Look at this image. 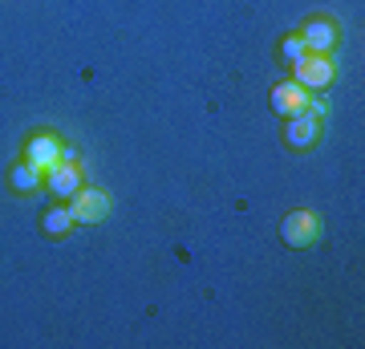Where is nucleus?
<instances>
[{
  "mask_svg": "<svg viewBox=\"0 0 365 349\" xmlns=\"http://www.w3.org/2000/svg\"><path fill=\"white\" fill-rule=\"evenodd\" d=\"M280 240L288 248H309L317 240V216L313 211H288L280 220Z\"/></svg>",
  "mask_w": 365,
  "mask_h": 349,
  "instance_id": "nucleus-3",
  "label": "nucleus"
},
{
  "mask_svg": "<svg viewBox=\"0 0 365 349\" xmlns=\"http://www.w3.org/2000/svg\"><path fill=\"white\" fill-rule=\"evenodd\" d=\"M69 216L73 223H102L110 216V195L106 191H73L69 195Z\"/></svg>",
  "mask_w": 365,
  "mask_h": 349,
  "instance_id": "nucleus-2",
  "label": "nucleus"
},
{
  "mask_svg": "<svg viewBox=\"0 0 365 349\" xmlns=\"http://www.w3.org/2000/svg\"><path fill=\"white\" fill-rule=\"evenodd\" d=\"M300 41H304L309 53H329L337 45V25L325 21V16H317V21H309V25L300 29Z\"/></svg>",
  "mask_w": 365,
  "mask_h": 349,
  "instance_id": "nucleus-7",
  "label": "nucleus"
},
{
  "mask_svg": "<svg viewBox=\"0 0 365 349\" xmlns=\"http://www.w3.org/2000/svg\"><path fill=\"white\" fill-rule=\"evenodd\" d=\"M337 78V65L329 53H304L300 61H292V81H300L304 90H329Z\"/></svg>",
  "mask_w": 365,
  "mask_h": 349,
  "instance_id": "nucleus-1",
  "label": "nucleus"
},
{
  "mask_svg": "<svg viewBox=\"0 0 365 349\" xmlns=\"http://www.w3.org/2000/svg\"><path fill=\"white\" fill-rule=\"evenodd\" d=\"M45 175H49V191L53 195H73L81 187V171L73 167V163H66V158H61L53 171H45Z\"/></svg>",
  "mask_w": 365,
  "mask_h": 349,
  "instance_id": "nucleus-8",
  "label": "nucleus"
},
{
  "mask_svg": "<svg viewBox=\"0 0 365 349\" xmlns=\"http://www.w3.org/2000/svg\"><path fill=\"white\" fill-rule=\"evenodd\" d=\"M41 228H45V236H69L73 232V216H69V207H53V211H45V220H41Z\"/></svg>",
  "mask_w": 365,
  "mask_h": 349,
  "instance_id": "nucleus-10",
  "label": "nucleus"
},
{
  "mask_svg": "<svg viewBox=\"0 0 365 349\" xmlns=\"http://www.w3.org/2000/svg\"><path fill=\"white\" fill-rule=\"evenodd\" d=\"M280 53H284L288 61H300V57H304L309 49H304V41H300V33H297V37H288L284 45H280Z\"/></svg>",
  "mask_w": 365,
  "mask_h": 349,
  "instance_id": "nucleus-11",
  "label": "nucleus"
},
{
  "mask_svg": "<svg viewBox=\"0 0 365 349\" xmlns=\"http://www.w3.org/2000/svg\"><path fill=\"white\" fill-rule=\"evenodd\" d=\"M309 102H313V98H309V90H304L300 81H280V86L272 90V110L280 118L304 114V110H309Z\"/></svg>",
  "mask_w": 365,
  "mask_h": 349,
  "instance_id": "nucleus-5",
  "label": "nucleus"
},
{
  "mask_svg": "<svg viewBox=\"0 0 365 349\" xmlns=\"http://www.w3.org/2000/svg\"><path fill=\"white\" fill-rule=\"evenodd\" d=\"M317 138H321V118H317L313 110H304V114H292V118H288L284 143L292 146V151H309V146H317Z\"/></svg>",
  "mask_w": 365,
  "mask_h": 349,
  "instance_id": "nucleus-4",
  "label": "nucleus"
},
{
  "mask_svg": "<svg viewBox=\"0 0 365 349\" xmlns=\"http://www.w3.org/2000/svg\"><path fill=\"white\" fill-rule=\"evenodd\" d=\"M9 187H13L16 195H33L41 187V171L29 167V163H16V167L9 171Z\"/></svg>",
  "mask_w": 365,
  "mask_h": 349,
  "instance_id": "nucleus-9",
  "label": "nucleus"
},
{
  "mask_svg": "<svg viewBox=\"0 0 365 349\" xmlns=\"http://www.w3.org/2000/svg\"><path fill=\"white\" fill-rule=\"evenodd\" d=\"M61 158H66V151H61V143H57L53 134H37V138L29 143V151H25V163L37 167V171H53Z\"/></svg>",
  "mask_w": 365,
  "mask_h": 349,
  "instance_id": "nucleus-6",
  "label": "nucleus"
}]
</instances>
